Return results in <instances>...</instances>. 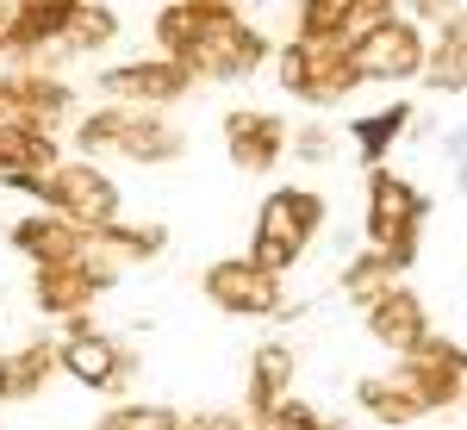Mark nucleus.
I'll list each match as a JSON object with an SVG mask.
<instances>
[{
	"mask_svg": "<svg viewBox=\"0 0 467 430\" xmlns=\"http://www.w3.org/2000/svg\"><path fill=\"white\" fill-rule=\"evenodd\" d=\"M424 218H431V194L418 181H405L399 169H368V213H361V237L368 250H380L399 275L418 262V244H424Z\"/></svg>",
	"mask_w": 467,
	"mask_h": 430,
	"instance_id": "1",
	"label": "nucleus"
},
{
	"mask_svg": "<svg viewBox=\"0 0 467 430\" xmlns=\"http://www.w3.org/2000/svg\"><path fill=\"white\" fill-rule=\"evenodd\" d=\"M324 218H330V206H324L318 187H275L255 206V231L244 256L255 268H268V275H287V268H299V256L318 244Z\"/></svg>",
	"mask_w": 467,
	"mask_h": 430,
	"instance_id": "2",
	"label": "nucleus"
},
{
	"mask_svg": "<svg viewBox=\"0 0 467 430\" xmlns=\"http://www.w3.org/2000/svg\"><path fill=\"white\" fill-rule=\"evenodd\" d=\"M275 81H281V94H293L312 112L343 107L361 88L356 63H349V44H337V37H287L275 50Z\"/></svg>",
	"mask_w": 467,
	"mask_h": 430,
	"instance_id": "3",
	"label": "nucleus"
},
{
	"mask_svg": "<svg viewBox=\"0 0 467 430\" xmlns=\"http://www.w3.org/2000/svg\"><path fill=\"white\" fill-rule=\"evenodd\" d=\"M57 368L88 393H125L138 381V350H125L94 319H69V330L57 337Z\"/></svg>",
	"mask_w": 467,
	"mask_h": 430,
	"instance_id": "4",
	"label": "nucleus"
},
{
	"mask_svg": "<svg viewBox=\"0 0 467 430\" xmlns=\"http://www.w3.org/2000/svg\"><path fill=\"white\" fill-rule=\"evenodd\" d=\"M37 206L75 218V225H88V231H100V225H119L125 194H119V181H112L100 163H88V156H63V163L44 175V187H37Z\"/></svg>",
	"mask_w": 467,
	"mask_h": 430,
	"instance_id": "5",
	"label": "nucleus"
},
{
	"mask_svg": "<svg viewBox=\"0 0 467 430\" xmlns=\"http://www.w3.org/2000/svg\"><path fill=\"white\" fill-rule=\"evenodd\" d=\"M424 50H431V32L424 26H411V19H399V13H387V19H374L368 32L349 44V63H356L361 81H418L424 75Z\"/></svg>",
	"mask_w": 467,
	"mask_h": 430,
	"instance_id": "6",
	"label": "nucleus"
},
{
	"mask_svg": "<svg viewBox=\"0 0 467 430\" xmlns=\"http://www.w3.org/2000/svg\"><path fill=\"white\" fill-rule=\"evenodd\" d=\"M94 88H100V100L112 107H138V112H169L175 100L193 94V75L169 63V57H125V63H107V69L94 75Z\"/></svg>",
	"mask_w": 467,
	"mask_h": 430,
	"instance_id": "7",
	"label": "nucleus"
},
{
	"mask_svg": "<svg viewBox=\"0 0 467 430\" xmlns=\"http://www.w3.org/2000/svg\"><path fill=\"white\" fill-rule=\"evenodd\" d=\"M275 50H268V32L244 19V13H231V19H213L206 37L193 44V57H187V75L193 81H244L268 63Z\"/></svg>",
	"mask_w": 467,
	"mask_h": 430,
	"instance_id": "8",
	"label": "nucleus"
},
{
	"mask_svg": "<svg viewBox=\"0 0 467 430\" xmlns=\"http://www.w3.org/2000/svg\"><path fill=\"white\" fill-rule=\"evenodd\" d=\"M287 275H268V268H255L250 256H218L213 268L200 275L206 287V299H213L218 312H231V319H281L287 312Z\"/></svg>",
	"mask_w": 467,
	"mask_h": 430,
	"instance_id": "9",
	"label": "nucleus"
},
{
	"mask_svg": "<svg viewBox=\"0 0 467 430\" xmlns=\"http://www.w3.org/2000/svg\"><path fill=\"white\" fill-rule=\"evenodd\" d=\"M218 138H224V156H231L237 175H275V169L287 163L293 125L268 107H231L224 125H218Z\"/></svg>",
	"mask_w": 467,
	"mask_h": 430,
	"instance_id": "10",
	"label": "nucleus"
},
{
	"mask_svg": "<svg viewBox=\"0 0 467 430\" xmlns=\"http://www.w3.org/2000/svg\"><path fill=\"white\" fill-rule=\"evenodd\" d=\"M399 381L424 399V412H442V405L467 399V350L449 343L442 330H431L411 356H399Z\"/></svg>",
	"mask_w": 467,
	"mask_h": 430,
	"instance_id": "11",
	"label": "nucleus"
},
{
	"mask_svg": "<svg viewBox=\"0 0 467 430\" xmlns=\"http://www.w3.org/2000/svg\"><path fill=\"white\" fill-rule=\"evenodd\" d=\"M169 250V231L162 225H100V231H88V244H81V262L100 275L107 287H119L125 268H138V262H156V256Z\"/></svg>",
	"mask_w": 467,
	"mask_h": 430,
	"instance_id": "12",
	"label": "nucleus"
},
{
	"mask_svg": "<svg viewBox=\"0 0 467 430\" xmlns=\"http://www.w3.org/2000/svg\"><path fill=\"white\" fill-rule=\"evenodd\" d=\"M6 244L26 256L32 268H50V262H75V256H81L88 225L50 213V206H37V213H26V218H13V225H6Z\"/></svg>",
	"mask_w": 467,
	"mask_h": 430,
	"instance_id": "13",
	"label": "nucleus"
},
{
	"mask_svg": "<svg viewBox=\"0 0 467 430\" xmlns=\"http://www.w3.org/2000/svg\"><path fill=\"white\" fill-rule=\"evenodd\" d=\"M361 319H368V337H374L387 356H411V350L431 337V306H424L405 281H399L393 293H380Z\"/></svg>",
	"mask_w": 467,
	"mask_h": 430,
	"instance_id": "14",
	"label": "nucleus"
},
{
	"mask_svg": "<svg viewBox=\"0 0 467 430\" xmlns=\"http://www.w3.org/2000/svg\"><path fill=\"white\" fill-rule=\"evenodd\" d=\"M107 293V281L75 256V262H50V268H37L32 275V299H37V312H50V319H88V306Z\"/></svg>",
	"mask_w": 467,
	"mask_h": 430,
	"instance_id": "15",
	"label": "nucleus"
},
{
	"mask_svg": "<svg viewBox=\"0 0 467 430\" xmlns=\"http://www.w3.org/2000/svg\"><path fill=\"white\" fill-rule=\"evenodd\" d=\"M293 381H299V356H293V343H281V337L255 343V350H250V381H244V412L262 425V418L293 393Z\"/></svg>",
	"mask_w": 467,
	"mask_h": 430,
	"instance_id": "16",
	"label": "nucleus"
},
{
	"mask_svg": "<svg viewBox=\"0 0 467 430\" xmlns=\"http://www.w3.org/2000/svg\"><path fill=\"white\" fill-rule=\"evenodd\" d=\"M187 150V131H181L169 112H125V131H119V156L138 163V169H162V163H181Z\"/></svg>",
	"mask_w": 467,
	"mask_h": 430,
	"instance_id": "17",
	"label": "nucleus"
},
{
	"mask_svg": "<svg viewBox=\"0 0 467 430\" xmlns=\"http://www.w3.org/2000/svg\"><path fill=\"white\" fill-rule=\"evenodd\" d=\"M119 44V13H112L107 0H75L69 13V32H63V44L50 50V57H37L32 69L50 75V63H75V57H100V50H112Z\"/></svg>",
	"mask_w": 467,
	"mask_h": 430,
	"instance_id": "18",
	"label": "nucleus"
},
{
	"mask_svg": "<svg viewBox=\"0 0 467 430\" xmlns=\"http://www.w3.org/2000/svg\"><path fill=\"white\" fill-rule=\"evenodd\" d=\"M50 374H63L57 368V337H32V343H19V350H6L0 356V405H26L50 387Z\"/></svg>",
	"mask_w": 467,
	"mask_h": 430,
	"instance_id": "19",
	"label": "nucleus"
},
{
	"mask_svg": "<svg viewBox=\"0 0 467 430\" xmlns=\"http://www.w3.org/2000/svg\"><path fill=\"white\" fill-rule=\"evenodd\" d=\"M411 100H387V107H374V112H361V119H349V150H356L368 169H380L387 156L399 150V138L411 131Z\"/></svg>",
	"mask_w": 467,
	"mask_h": 430,
	"instance_id": "20",
	"label": "nucleus"
},
{
	"mask_svg": "<svg viewBox=\"0 0 467 430\" xmlns=\"http://www.w3.org/2000/svg\"><path fill=\"white\" fill-rule=\"evenodd\" d=\"M431 94H467V13H455L449 26L431 32L424 50V75H418Z\"/></svg>",
	"mask_w": 467,
	"mask_h": 430,
	"instance_id": "21",
	"label": "nucleus"
},
{
	"mask_svg": "<svg viewBox=\"0 0 467 430\" xmlns=\"http://www.w3.org/2000/svg\"><path fill=\"white\" fill-rule=\"evenodd\" d=\"M356 405L374 418V425H387V430H405V425H418V418H431L424 399L399 381V368L393 374H361L356 381Z\"/></svg>",
	"mask_w": 467,
	"mask_h": 430,
	"instance_id": "22",
	"label": "nucleus"
},
{
	"mask_svg": "<svg viewBox=\"0 0 467 430\" xmlns=\"http://www.w3.org/2000/svg\"><path fill=\"white\" fill-rule=\"evenodd\" d=\"M361 32H368V26H361V0H299V6H293V37L356 44Z\"/></svg>",
	"mask_w": 467,
	"mask_h": 430,
	"instance_id": "23",
	"label": "nucleus"
},
{
	"mask_svg": "<svg viewBox=\"0 0 467 430\" xmlns=\"http://www.w3.org/2000/svg\"><path fill=\"white\" fill-rule=\"evenodd\" d=\"M206 26H213V19H200L193 6H181V0H162V6H156V19H150L156 57H169V63H181V69H187V57H193V44L206 37Z\"/></svg>",
	"mask_w": 467,
	"mask_h": 430,
	"instance_id": "24",
	"label": "nucleus"
},
{
	"mask_svg": "<svg viewBox=\"0 0 467 430\" xmlns=\"http://www.w3.org/2000/svg\"><path fill=\"white\" fill-rule=\"evenodd\" d=\"M337 287H343V299H349V306H361V312H368L380 293H393V287H399V268L380 250H356L349 262H343Z\"/></svg>",
	"mask_w": 467,
	"mask_h": 430,
	"instance_id": "25",
	"label": "nucleus"
},
{
	"mask_svg": "<svg viewBox=\"0 0 467 430\" xmlns=\"http://www.w3.org/2000/svg\"><path fill=\"white\" fill-rule=\"evenodd\" d=\"M94 430H181V412L175 405H150V399H119L94 418Z\"/></svg>",
	"mask_w": 467,
	"mask_h": 430,
	"instance_id": "26",
	"label": "nucleus"
},
{
	"mask_svg": "<svg viewBox=\"0 0 467 430\" xmlns=\"http://www.w3.org/2000/svg\"><path fill=\"white\" fill-rule=\"evenodd\" d=\"M337 150H343V138H337L324 119L299 125V131L287 138V156H293V163H306V169H324V163H337Z\"/></svg>",
	"mask_w": 467,
	"mask_h": 430,
	"instance_id": "27",
	"label": "nucleus"
},
{
	"mask_svg": "<svg viewBox=\"0 0 467 430\" xmlns=\"http://www.w3.org/2000/svg\"><path fill=\"white\" fill-rule=\"evenodd\" d=\"M324 418H318V405H306V399H281V405H275V412H268V418H262V430H318Z\"/></svg>",
	"mask_w": 467,
	"mask_h": 430,
	"instance_id": "28",
	"label": "nucleus"
},
{
	"mask_svg": "<svg viewBox=\"0 0 467 430\" xmlns=\"http://www.w3.org/2000/svg\"><path fill=\"white\" fill-rule=\"evenodd\" d=\"M442 163H449V187L467 194V125H449L442 131Z\"/></svg>",
	"mask_w": 467,
	"mask_h": 430,
	"instance_id": "29",
	"label": "nucleus"
},
{
	"mask_svg": "<svg viewBox=\"0 0 467 430\" xmlns=\"http://www.w3.org/2000/svg\"><path fill=\"white\" fill-rule=\"evenodd\" d=\"M181 430H262L250 412H193V418H181Z\"/></svg>",
	"mask_w": 467,
	"mask_h": 430,
	"instance_id": "30",
	"label": "nucleus"
},
{
	"mask_svg": "<svg viewBox=\"0 0 467 430\" xmlns=\"http://www.w3.org/2000/svg\"><path fill=\"white\" fill-rule=\"evenodd\" d=\"M181 6H193L200 19H231L237 13V0H181Z\"/></svg>",
	"mask_w": 467,
	"mask_h": 430,
	"instance_id": "31",
	"label": "nucleus"
},
{
	"mask_svg": "<svg viewBox=\"0 0 467 430\" xmlns=\"http://www.w3.org/2000/svg\"><path fill=\"white\" fill-rule=\"evenodd\" d=\"M0 57H13V0H0Z\"/></svg>",
	"mask_w": 467,
	"mask_h": 430,
	"instance_id": "32",
	"label": "nucleus"
},
{
	"mask_svg": "<svg viewBox=\"0 0 467 430\" xmlns=\"http://www.w3.org/2000/svg\"><path fill=\"white\" fill-rule=\"evenodd\" d=\"M393 13V0H361V26H374V19H387Z\"/></svg>",
	"mask_w": 467,
	"mask_h": 430,
	"instance_id": "33",
	"label": "nucleus"
},
{
	"mask_svg": "<svg viewBox=\"0 0 467 430\" xmlns=\"http://www.w3.org/2000/svg\"><path fill=\"white\" fill-rule=\"evenodd\" d=\"M318 430H349V425H337V418H324V425Z\"/></svg>",
	"mask_w": 467,
	"mask_h": 430,
	"instance_id": "34",
	"label": "nucleus"
}]
</instances>
